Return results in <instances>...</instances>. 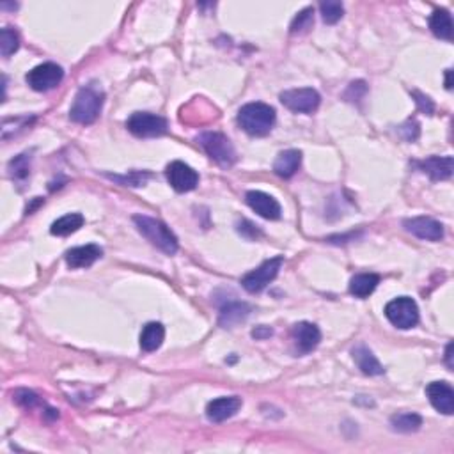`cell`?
<instances>
[{"label": "cell", "mask_w": 454, "mask_h": 454, "mask_svg": "<svg viewBox=\"0 0 454 454\" xmlns=\"http://www.w3.org/2000/svg\"><path fill=\"white\" fill-rule=\"evenodd\" d=\"M238 125L249 135L264 137L272 132L275 125V110L267 103H247L238 112Z\"/></svg>", "instance_id": "1"}, {"label": "cell", "mask_w": 454, "mask_h": 454, "mask_svg": "<svg viewBox=\"0 0 454 454\" xmlns=\"http://www.w3.org/2000/svg\"><path fill=\"white\" fill-rule=\"evenodd\" d=\"M133 222H135L137 231H139L153 247H156L158 250L165 252L167 256H172V254L177 252V238L165 224L148 215H135L133 217Z\"/></svg>", "instance_id": "2"}, {"label": "cell", "mask_w": 454, "mask_h": 454, "mask_svg": "<svg viewBox=\"0 0 454 454\" xmlns=\"http://www.w3.org/2000/svg\"><path fill=\"white\" fill-rule=\"evenodd\" d=\"M101 108H103V93L98 87L86 86L76 93L70 108V118L78 125H91L98 119Z\"/></svg>", "instance_id": "3"}, {"label": "cell", "mask_w": 454, "mask_h": 454, "mask_svg": "<svg viewBox=\"0 0 454 454\" xmlns=\"http://www.w3.org/2000/svg\"><path fill=\"white\" fill-rule=\"evenodd\" d=\"M199 144H201L202 150L206 151V155L212 160H215L217 163L224 167H231L236 162V151L232 148L231 140L227 139L224 133L220 132H206L201 133L197 137Z\"/></svg>", "instance_id": "4"}, {"label": "cell", "mask_w": 454, "mask_h": 454, "mask_svg": "<svg viewBox=\"0 0 454 454\" xmlns=\"http://www.w3.org/2000/svg\"><path fill=\"white\" fill-rule=\"evenodd\" d=\"M385 316L394 326L408 330L419 323V307L410 296H398L385 305Z\"/></svg>", "instance_id": "5"}, {"label": "cell", "mask_w": 454, "mask_h": 454, "mask_svg": "<svg viewBox=\"0 0 454 454\" xmlns=\"http://www.w3.org/2000/svg\"><path fill=\"white\" fill-rule=\"evenodd\" d=\"M126 128L140 139H151V137L165 135L169 125L162 115L151 114V112H135L126 121Z\"/></svg>", "instance_id": "6"}, {"label": "cell", "mask_w": 454, "mask_h": 454, "mask_svg": "<svg viewBox=\"0 0 454 454\" xmlns=\"http://www.w3.org/2000/svg\"><path fill=\"white\" fill-rule=\"evenodd\" d=\"M282 263H284L282 256L272 257V259L264 261L261 267H257L256 270L249 272V274L242 279V286L249 293H261L272 281H274L275 277H277Z\"/></svg>", "instance_id": "7"}, {"label": "cell", "mask_w": 454, "mask_h": 454, "mask_svg": "<svg viewBox=\"0 0 454 454\" xmlns=\"http://www.w3.org/2000/svg\"><path fill=\"white\" fill-rule=\"evenodd\" d=\"M64 71L59 64L56 63H43L39 66L32 68L29 71L25 80H27L29 86L32 87L38 93H46V91H52L63 82Z\"/></svg>", "instance_id": "8"}, {"label": "cell", "mask_w": 454, "mask_h": 454, "mask_svg": "<svg viewBox=\"0 0 454 454\" xmlns=\"http://www.w3.org/2000/svg\"><path fill=\"white\" fill-rule=\"evenodd\" d=\"M281 103L286 108L296 114H312L316 108L321 103L318 91L311 89V87H304V89H289L281 93Z\"/></svg>", "instance_id": "9"}, {"label": "cell", "mask_w": 454, "mask_h": 454, "mask_svg": "<svg viewBox=\"0 0 454 454\" xmlns=\"http://www.w3.org/2000/svg\"><path fill=\"white\" fill-rule=\"evenodd\" d=\"M165 174L167 181H169L170 187L176 192H190L199 185V174L190 165H187L185 162H180V160L169 163Z\"/></svg>", "instance_id": "10"}, {"label": "cell", "mask_w": 454, "mask_h": 454, "mask_svg": "<svg viewBox=\"0 0 454 454\" xmlns=\"http://www.w3.org/2000/svg\"><path fill=\"white\" fill-rule=\"evenodd\" d=\"M403 226L413 236L426 242H440L444 238V226L430 217H413L403 222Z\"/></svg>", "instance_id": "11"}, {"label": "cell", "mask_w": 454, "mask_h": 454, "mask_svg": "<svg viewBox=\"0 0 454 454\" xmlns=\"http://www.w3.org/2000/svg\"><path fill=\"white\" fill-rule=\"evenodd\" d=\"M426 394L435 410L444 416L454 413V391L448 381H433L426 387Z\"/></svg>", "instance_id": "12"}, {"label": "cell", "mask_w": 454, "mask_h": 454, "mask_svg": "<svg viewBox=\"0 0 454 454\" xmlns=\"http://www.w3.org/2000/svg\"><path fill=\"white\" fill-rule=\"evenodd\" d=\"M245 201L254 212L259 217L268 220H277L281 217V205L277 202V199H274L272 195L264 194L261 190H250L247 192Z\"/></svg>", "instance_id": "13"}, {"label": "cell", "mask_w": 454, "mask_h": 454, "mask_svg": "<svg viewBox=\"0 0 454 454\" xmlns=\"http://www.w3.org/2000/svg\"><path fill=\"white\" fill-rule=\"evenodd\" d=\"M293 341H295V348L299 354H311L312 350H316L321 341V332H319L318 326L314 323L302 321L296 323L293 326Z\"/></svg>", "instance_id": "14"}, {"label": "cell", "mask_w": 454, "mask_h": 454, "mask_svg": "<svg viewBox=\"0 0 454 454\" xmlns=\"http://www.w3.org/2000/svg\"><path fill=\"white\" fill-rule=\"evenodd\" d=\"M239 408H242V399L238 396H224V398H217L208 403L206 416L212 423H224L236 416Z\"/></svg>", "instance_id": "15"}, {"label": "cell", "mask_w": 454, "mask_h": 454, "mask_svg": "<svg viewBox=\"0 0 454 454\" xmlns=\"http://www.w3.org/2000/svg\"><path fill=\"white\" fill-rule=\"evenodd\" d=\"M416 165L433 181L449 180L453 176V156H430L423 162H416Z\"/></svg>", "instance_id": "16"}, {"label": "cell", "mask_w": 454, "mask_h": 454, "mask_svg": "<svg viewBox=\"0 0 454 454\" xmlns=\"http://www.w3.org/2000/svg\"><path fill=\"white\" fill-rule=\"evenodd\" d=\"M101 254H103V250L98 245H94V243L75 247V249L66 252V263L70 268H89L100 259Z\"/></svg>", "instance_id": "17"}, {"label": "cell", "mask_w": 454, "mask_h": 454, "mask_svg": "<svg viewBox=\"0 0 454 454\" xmlns=\"http://www.w3.org/2000/svg\"><path fill=\"white\" fill-rule=\"evenodd\" d=\"M354 361L357 362L358 369H361L364 375L368 376H378L383 375V366L380 364L378 358L373 355V351L369 350L364 344H358L357 348H354Z\"/></svg>", "instance_id": "18"}, {"label": "cell", "mask_w": 454, "mask_h": 454, "mask_svg": "<svg viewBox=\"0 0 454 454\" xmlns=\"http://www.w3.org/2000/svg\"><path fill=\"white\" fill-rule=\"evenodd\" d=\"M250 314V307L243 302H227L220 309L219 323L224 329H234L242 321H245Z\"/></svg>", "instance_id": "19"}, {"label": "cell", "mask_w": 454, "mask_h": 454, "mask_svg": "<svg viewBox=\"0 0 454 454\" xmlns=\"http://www.w3.org/2000/svg\"><path fill=\"white\" fill-rule=\"evenodd\" d=\"M302 163V153L296 150H286L279 153V156L274 162V170L281 177H292L296 174Z\"/></svg>", "instance_id": "20"}, {"label": "cell", "mask_w": 454, "mask_h": 454, "mask_svg": "<svg viewBox=\"0 0 454 454\" xmlns=\"http://www.w3.org/2000/svg\"><path fill=\"white\" fill-rule=\"evenodd\" d=\"M430 29L437 38L451 41L453 39V18L448 9H435L433 14L430 16Z\"/></svg>", "instance_id": "21"}, {"label": "cell", "mask_w": 454, "mask_h": 454, "mask_svg": "<svg viewBox=\"0 0 454 454\" xmlns=\"http://www.w3.org/2000/svg\"><path fill=\"white\" fill-rule=\"evenodd\" d=\"M163 339H165V329L162 323L151 321L140 332V348L144 351H155L162 346Z\"/></svg>", "instance_id": "22"}, {"label": "cell", "mask_w": 454, "mask_h": 454, "mask_svg": "<svg viewBox=\"0 0 454 454\" xmlns=\"http://www.w3.org/2000/svg\"><path fill=\"white\" fill-rule=\"evenodd\" d=\"M380 284V277L376 274H358L350 281V293L357 299H366L371 295Z\"/></svg>", "instance_id": "23"}, {"label": "cell", "mask_w": 454, "mask_h": 454, "mask_svg": "<svg viewBox=\"0 0 454 454\" xmlns=\"http://www.w3.org/2000/svg\"><path fill=\"white\" fill-rule=\"evenodd\" d=\"M83 217L80 215V213H68V215L61 217L59 220H56V222L52 224V227H50V232H52L53 236H68L71 234V232H76L80 227L83 226Z\"/></svg>", "instance_id": "24"}, {"label": "cell", "mask_w": 454, "mask_h": 454, "mask_svg": "<svg viewBox=\"0 0 454 454\" xmlns=\"http://www.w3.org/2000/svg\"><path fill=\"white\" fill-rule=\"evenodd\" d=\"M391 426L399 433H413L423 426V417L417 413H396L391 417Z\"/></svg>", "instance_id": "25"}, {"label": "cell", "mask_w": 454, "mask_h": 454, "mask_svg": "<svg viewBox=\"0 0 454 454\" xmlns=\"http://www.w3.org/2000/svg\"><path fill=\"white\" fill-rule=\"evenodd\" d=\"M31 174V155L24 153L9 162V176L16 181L27 180Z\"/></svg>", "instance_id": "26"}, {"label": "cell", "mask_w": 454, "mask_h": 454, "mask_svg": "<svg viewBox=\"0 0 454 454\" xmlns=\"http://www.w3.org/2000/svg\"><path fill=\"white\" fill-rule=\"evenodd\" d=\"M312 25H314V9H312V7H305V9L296 14L295 20L292 21L289 32H292V34H304V32H307Z\"/></svg>", "instance_id": "27"}, {"label": "cell", "mask_w": 454, "mask_h": 454, "mask_svg": "<svg viewBox=\"0 0 454 454\" xmlns=\"http://www.w3.org/2000/svg\"><path fill=\"white\" fill-rule=\"evenodd\" d=\"M319 11H321L323 21L329 25L337 24L344 14L343 4L336 2V0H326V2H321L319 4Z\"/></svg>", "instance_id": "28"}, {"label": "cell", "mask_w": 454, "mask_h": 454, "mask_svg": "<svg viewBox=\"0 0 454 454\" xmlns=\"http://www.w3.org/2000/svg\"><path fill=\"white\" fill-rule=\"evenodd\" d=\"M18 48H20V38H18L16 31H13L11 27L2 29V32H0V52H2V56L9 57Z\"/></svg>", "instance_id": "29"}, {"label": "cell", "mask_w": 454, "mask_h": 454, "mask_svg": "<svg viewBox=\"0 0 454 454\" xmlns=\"http://www.w3.org/2000/svg\"><path fill=\"white\" fill-rule=\"evenodd\" d=\"M151 174L150 172H139V170H135V172H132L130 176H110L112 180L119 181V183L123 185H130V187H140V185L146 183L148 180H150Z\"/></svg>", "instance_id": "30"}, {"label": "cell", "mask_w": 454, "mask_h": 454, "mask_svg": "<svg viewBox=\"0 0 454 454\" xmlns=\"http://www.w3.org/2000/svg\"><path fill=\"white\" fill-rule=\"evenodd\" d=\"M14 401L18 403L24 408H34L36 405H39V398L32 391L27 388H21V391L14 392Z\"/></svg>", "instance_id": "31"}, {"label": "cell", "mask_w": 454, "mask_h": 454, "mask_svg": "<svg viewBox=\"0 0 454 454\" xmlns=\"http://www.w3.org/2000/svg\"><path fill=\"white\" fill-rule=\"evenodd\" d=\"M413 96L417 98V105H419V108L423 112H426V114H431V112H433V101L430 100V98L428 96H424V94H421V93H413Z\"/></svg>", "instance_id": "32"}, {"label": "cell", "mask_w": 454, "mask_h": 454, "mask_svg": "<svg viewBox=\"0 0 454 454\" xmlns=\"http://www.w3.org/2000/svg\"><path fill=\"white\" fill-rule=\"evenodd\" d=\"M272 334H274V330L268 329V326L264 325L257 326V329L252 330V337H256V339H267V337H270Z\"/></svg>", "instance_id": "33"}, {"label": "cell", "mask_w": 454, "mask_h": 454, "mask_svg": "<svg viewBox=\"0 0 454 454\" xmlns=\"http://www.w3.org/2000/svg\"><path fill=\"white\" fill-rule=\"evenodd\" d=\"M445 362H448L449 369L454 368V364H453V343H449L448 348H445Z\"/></svg>", "instance_id": "34"}, {"label": "cell", "mask_w": 454, "mask_h": 454, "mask_svg": "<svg viewBox=\"0 0 454 454\" xmlns=\"http://www.w3.org/2000/svg\"><path fill=\"white\" fill-rule=\"evenodd\" d=\"M451 73H453V71H451V70H448V71H445V87H448V89H453Z\"/></svg>", "instance_id": "35"}]
</instances>
